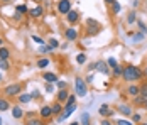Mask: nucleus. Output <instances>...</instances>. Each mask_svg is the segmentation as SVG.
<instances>
[{"mask_svg": "<svg viewBox=\"0 0 147 125\" xmlns=\"http://www.w3.org/2000/svg\"><path fill=\"white\" fill-rule=\"evenodd\" d=\"M122 80L125 83H137V81H142L146 80L144 78V73H142V68L135 66V64H127L123 66V74H122Z\"/></svg>", "mask_w": 147, "mask_h": 125, "instance_id": "f257e3e1", "label": "nucleus"}, {"mask_svg": "<svg viewBox=\"0 0 147 125\" xmlns=\"http://www.w3.org/2000/svg\"><path fill=\"white\" fill-rule=\"evenodd\" d=\"M26 88V83H20V81H12L10 84H5L3 90H2V97L7 98H17Z\"/></svg>", "mask_w": 147, "mask_h": 125, "instance_id": "f03ea898", "label": "nucleus"}, {"mask_svg": "<svg viewBox=\"0 0 147 125\" xmlns=\"http://www.w3.org/2000/svg\"><path fill=\"white\" fill-rule=\"evenodd\" d=\"M102 24L98 22V20H95V19H86L85 20V34L88 36V37H95V36H98L100 32H102Z\"/></svg>", "mask_w": 147, "mask_h": 125, "instance_id": "7ed1b4c3", "label": "nucleus"}, {"mask_svg": "<svg viewBox=\"0 0 147 125\" xmlns=\"http://www.w3.org/2000/svg\"><path fill=\"white\" fill-rule=\"evenodd\" d=\"M73 88H74V93L78 95V98H85L88 95V83H86L85 78H81V76H76V78H74Z\"/></svg>", "mask_w": 147, "mask_h": 125, "instance_id": "20e7f679", "label": "nucleus"}, {"mask_svg": "<svg viewBox=\"0 0 147 125\" xmlns=\"http://www.w3.org/2000/svg\"><path fill=\"white\" fill-rule=\"evenodd\" d=\"M71 9H73V0H58L56 2V12L59 15H63V17L68 14Z\"/></svg>", "mask_w": 147, "mask_h": 125, "instance_id": "39448f33", "label": "nucleus"}, {"mask_svg": "<svg viewBox=\"0 0 147 125\" xmlns=\"http://www.w3.org/2000/svg\"><path fill=\"white\" fill-rule=\"evenodd\" d=\"M64 39L68 42H76L80 39V29L76 26H69L64 29Z\"/></svg>", "mask_w": 147, "mask_h": 125, "instance_id": "423d86ee", "label": "nucleus"}, {"mask_svg": "<svg viewBox=\"0 0 147 125\" xmlns=\"http://www.w3.org/2000/svg\"><path fill=\"white\" fill-rule=\"evenodd\" d=\"M64 19H66V22H68L69 26H78L80 20H81V12H80L78 9H71L68 14L64 15Z\"/></svg>", "mask_w": 147, "mask_h": 125, "instance_id": "0eeeda50", "label": "nucleus"}, {"mask_svg": "<svg viewBox=\"0 0 147 125\" xmlns=\"http://www.w3.org/2000/svg\"><path fill=\"white\" fill-rule=\"evenodd\" d=\"M46 14V9L42 3H36V7H32V9H29V17L30 19H34V20H39V19H42Z\"/></svg>", "mask_w": 147, "mask_h": 125, "instance_id": "6e6552de", "label": "nucleus"}, {"mask_svg": "<svg viewBox=\"0 0 147 125\" xmlns=\"http://www.w3.org/2000/svg\"><path fill=\"white\" fill-rule=\"evenodd\" d=\"M76 108H78V105H71V107H64V110H63V113L61 115H58L56 117V124H64L71 115H73L74 111H76Z\"/></svg>", "mask_w": 147, "mask_h": 125, "instance_id": "1a4fd4ad", "label": "nucleus"}, {"mask_svg": "<svg viewBox=\"0 0 147 125\" xmlns=\"http://www.w3.org/2000/svg\"><path fill=\"white\" fill-rule=\"evenodd\" d=\"M39 117L42 118V120H53L54 118V115H53V107H51V103H44L41 108H39Z\"/></svg>", "mask_w": 147, "mask_h": 125, "instance_id": "9d476101", "label": "nucleus"}, {"mask_svg": "<svg viewBox=\"0 0 147 125\" xmlns=\"http://www.w3.org/2000/svg\"><path fill=\"white\" fill-rule=\"evenodd\" d=\"M98 115H100L102 118H112V117L115 115V108H112L108 103H102L100 108H98Z\"/></svg>", "mask_w": 147, "mask_h": 125, "instance_id": "9b49d317", "label": "nucleus"}, {"mask_svg": "<svg viewBox=\"0 0 147 125\" xmlns=\"http://www.w3.org/2000/svg\"><path fill=\"white\" fill-rule=\"evenodd\" d=\"M115 111H118L122 117H127V118H130L134 113V108L132 105H129V103H118L117 108H115Z\"/></svg>", "mask_w": 147, "mask_h": 125, "instance_id": "f8f14e48", "label": "nucleus"}, {"mask_svg": "<svg viewBox=\"0 0 147 125\" xmlns=\"http://www.w3.org/2000/svg\"><path fill=\"white\" fill-rule=\"evenodd\" d=\"M10 113H12V118H15V120H22L24 115H26V111H24L20 103H14L12 108H10Z\"/></svg>", "mask_w": 147, "mask_h": 125, "instance_id": "ddd939ff", "label": "nucleus"}, {"mask_svg": "<svg viewBox=\"0 0 147 125\" xmlns=\"http://www.w3.org/2000/svg\"><path fill=\"white\" fill-rule=\"evenodd\" d=\"M125 95L129 98H134L137 95H140V84L139 83H129L125 88Z\"/></svg>", "mask_w": 147, "mask_h": 125, "instance_id": "4468645a", "label": "nucleus"}, {"mask_svg": "<svg viewBox=\"0 0 147 125\" xmlns=\"http://www.w3.org/2000/svg\"><path fill=\"white\" fill-rule=\"evenodd\" d=\"M95 71H98L100 74H103V76H112V68L107 64V61H96V70Z\"/></svg>", "mask_w": 147, "mask_h": 125, "instance_id": "2eb2a0df", "label": "nucleus"}, {"mask_svg": "<svg viewBox=\"0 0 147 125\" xmlns=\"http://www.w3.org/2000/svg\"><path fill=\"white\" fill-rule=\"evenodd\" d=\"M41 80H42L44 83H54L56 84V81L59 80V76L54 71H42V73H41Z\"/></svg>", "mask_w": 147, "mask_h": 125, "instance_id": "dca6fc26", "label": "nucleus"}, {"mask_svg": "<svg viewBox=\"0 0 147 125\" xmlns=\"http://www.w3.org/2000/svg\"><path fill=\"white\" fill-rule=\"evenodd\" d=\"M129 37L132 39L134 44H139V42H142V41H146V34L144 32H134V30H129Z\"/></svg>", "mask_w": 147, "mask_h": 125, "instance_id": "f3484780", "label": "nucleus"}, {"mask_svg": "<svg viewBox=\"0 0 147 125\" xmlns=\"http://www.w3.org/2000/svg\"><path fill=\"white\" fill-rule=\"evenodd\" d=\"M47 120H42L39 115L37 117H32V118H24V125H47Z\"/></svg>", "mask_w": 147, "mask_h": 125, "instance_id": "a211bd4d", "label": "nucleus"}, {"mask_svg": "<svg viewBox=\"0 0 147 125\" xmlns=\"http://www.w3.org/2000/svg\"><path fill=\"white\" fill-rule=\"evenodd\" d=\"M49 66H51V59H49V57H44V56H42V57H39V59L36 61V68L41 70V71H44L46 68H49Z\"/></svg>", "mask_w": 147, "mask_h": 125, "instance_id": "6ab92c4d", "label": "nucleus"}, {"mask_svg": "<svg viewBox=\"0 0 147 125\" xmlns=\"http://www.w3.org/2000/svg\"><path fill=\"white\" fill-rule=\"evenodd\" d=\"M15 100H17V103H20V105H29L30 101H32V97H30V93H27V91H22Z\"/></svg>", "mask_w": 147, "mask_h": 125, "instance_id": "aec40b11", "label": "nucleus"}, {"mask_svg": "<svg viewBox=\"0 0 147 125\" xmlns=\"http://www.w3.org/2000/svg\"><path fill=\"white\" fill-rule=\"evenodd\" d=\"M10 108H12V101H10V98L0 97V113H2V111H9Z\"/></svg>", "mask_w": 147, "mask_h": 125, "instance_id": "412c9836", "label": "nucleus"}, {"mask_svg": "<svg viewBox=\"0 0 147 125\" xmlns=\"http://www.w3.org/2000/svg\"><path fill=\"white\" fill-rule=\"evenodd\" d=\"M68 97H69V90L68 88H63V90H58L56 91V100L61 101V103H66Z\"/></svg>", "mask_w": 147, "mask_h": 125, "instance_id": "4be33fe9", "label": "nucleus"}, {"mask_svg": "<svg viewBox=\"0 0 147 125\" xmlns=\"http://www.w3.org/2000/svg\"><path fill=\"white\" fill-rule=\"evenodd\" d=\"M51 107H53V115H54V117L61 115L63 110H64V103H61V101H58V100H54V101L51 103Z\"/></svg>", "mask_w": 147, "mask_h": 125, "instance_id": "5701e85b", "label": "nucleus"}, {"mask_svg": "<svg viewBox=\"0 0 147 125\" xmlns=\"http://www.w3.org/2000/svg\"><path fill=\"white\" fill-rule=\"evenodd\" d=\"M137 20H139L137 10H135V9H132V10L127 14V19H125V22H127V26H134V24H137Z\"/></svg>", "mask_w": 147, "mask_h": 125, "instance_id": "b1692460", "label": "nucleus"}, {"mask_svg": "<svg viewBox=\"0 0 147 125\" xmlns=\"http://www.w3.org/2000/svg\"><path fill=\"white\" fill-rule=\"evenodd\" d=\"M78 120H80V125H93V122H91V115H90L88 111H81Z\"/></svg>", "mask_w": 147, "mask_h": 125, "instance_id": "393cba45", "label": "nucleus"}, {"mask_svg": "<svg viewBox=\"0 0 147 125\" xmlns=\"http://www.w3.org/2000/svg\"><path fill=\"white\" fill-rule=\"evenodd\" d=\"M130 100H132L134 107H146V103H147V98L142 97V95H137V97L130 98Z\"/></svg>", "mask_w": 147, "mask_h": 125, "instance_id": "a878e982", "label": "nucleus"}, {"mask_svg": "<svg viewBox=\"0 0 147 125\" xmlns=\"http://www.w3.org/2000/svg\"><path fill=\"white\" fill-rule=\"evenodd\" d=\"M74 61H76L80 66H83V64H86V61H88V54H86L85 51H81V53H78V54L74 56Z\"/></svg>", "mask_w": 147, "mask_h": 125, "instance_id": "bb28decb", "label": "nucleus"}, {"mask_svg": "<svg viewBox=\"0 0 147 125\" xmlns=\"http://www.w3.org/2000/svg\"><path fill=\"white\" fill-rule=\"evenodd\" d=\"M120 12H122V3L117 0L115 3L110 5V14H112V17H117V15H120Z\"/></svg>", "mask_w": 147, "mask_h": 125, "instance_id": "cd10ccee", "label": "nucleus"}, {"mask_svg": "<svg viewBox=\"0 0 147 125\" xmlns=\"http://www.w3.org/2000/svg\"><path fill=\"white\" fill-rule=\"evenodd\" d=\"M122 74H123V64H117L115 68H112V78L113 80L122 78Z\"/></svg>", "mask_w": 147, "mask_h": 125, "instance_id": "c85d7f7f", "label": "nucleus"}, {"mask_svg": "<svg viewBox=\"0 0 147 125\" xmlns=\"http://www.w3.org/2000/svg\"><path fill=\"white\" fill-rule=\"evenodd\" d=\"M10 57H12V51H10V47L2 46V47H0V59H9V61H10Z\"/></svg>", "mask_w": 147, "mask_h": 125, "instance_id": "c756f323", "label": "nucleus"}, {"mask_svg": "<svg viewBox=\"0 0 147 125\" xmlns=\"http://www.w3.org/2000/svg\"><path fill=\"white\" fill-rule=\"evenodd\" d=\"M46 44H47L53 51H56V49H59V46H61V41H58L56 37H53V36H51L49 39H46Z\"/></svg>", "mask_w": 147, "mask_h": 125, "instance_id": "7c9ffc66", "label": "nucleus"}, {"mask_svg": "<svg viewBox=\"0 0 147 125\" xmlns=\"http://www.w3.org/2000/svg\"><path fill=\"white\" fill-rule=\"evenodd\" d=\"M44 91L47 93V95H56L58 88H56L54 83H44Z\"/></svg>", "mask_w": 147, "mask_h": 125, "instance_id": "2f4dec72", "label": "nucleus"}, {"mask_svg": "<svg viewBox=\"0 0 147 125\" xmlns=\"http://www.w3.org/2000/svg\"><path fill=\"white\" fill-rule=\"evenodd\" d=\"M15 12H19V14H22V15H27L29 14L27 3H19V5H15Z\"/></svg>", "mask_w": 147, "mask_h": 125, "instance_id": "473e14b6", "label": "nucleus"}, {"mask_svg": "<svg viewBox=\"0 0 147 125\" xmlns=\"http://www.w3.org/2000/svg\"><path fill=\"white\" fill-rule=\"evenodd\" d=\"M76 103H78V95L76 93H69V97L66 100L64 107H71V105H76Z\"/></svg>", "mask_w": 147, "mask_h": 125, "instance_id": "72a5a7b5", "label": "nucleus"}, {"mask_svg": "<svg viewBox=\"0 0 147 125\" xmlns=\"http://www.w3.org/2000/svg\"><path fill=\"white\" fill-rule=\"evenodd\" d=\"M30 39H32L34 44H37V46H44V44H46V39L42 37V36H37V34H32V36H30Z\"/></svg>", "mask_w": 147, "mask_h": 125, "instance_id": "f704fd0d", "label": "nucleus"}, {"mask_svg": "<svg viewBox=\"0 0 147 125\" xmlns=\"http://www.w3.org/2000/svg\"><path fill=\"white\" fill-rule=\"evenodd\" d=\"M12 66H10V61L9 59H0V71H10Z\"/></svg>", "mask_w": 147, "mask_h": 125, "instance_id": "c9c22d12", "label": "nucleus"}, {"mask_svg": "<svg viewBox=\"0 0 147 125\" xmlns=\"http://www.w3.org/2000/svg\"><path fill=\"white\" fill-rule=\"evenodd\" d=\"M115 122V125H134L132 120H129L127 117H120V118H117V120H113Z\"/></svg>", "mask_w": 147, "mask_h": 125, "instance_id": "e433bc0d", "label": "nucleus"}, {"mask_svg": "<svg viewBox=\"0 0 147 125\" xmlns=\"http://www.w3.org/2000/svg\"><path fill=\"white\" fill-rule=\"evenodd\" d=\"M130 120L134 122V125H139L142 122V113H139V111H134L132 117H130Z\"/></svg>", "mask_w": 147, "mask_h": 125, "instance_id": "4c0bfd02", "label": "nucleus"}, {"mask_svg": "<svg viewBox=\"0 0 147 125\" xmlns=\"http://www.w3.org/2000/svg\"><path fill=\"white\" fill-rule=\"evenodd\" d=\"M30 97H32V101L41 100V98H42V95H41V90H39V88H34V90L30 91Z\"/></svg>", "mask_w": 147, "mask_h": 125, "instance_id": "58836bf2", "label": "nucleus"}, {"mask_svg": "<svg viewBox=\"0 0 147 125\" xmlns=\"http://www.w3.org/2000/svg\"><path fill=\"white\" fill-rule=\"evenodd\" d=\"M107 64H108L110 68H115V66H117V64H120V63H118L113 56H108V57H107Z\"/></svg>", "mask_w": 147, "mask_h": 125, "instance_id": "ea45409f", "label": "nucleus"}, {"mask_svg": "<svg viewBox=\"0 0 147 125\" xmlns=\"http://www.w3.org/2000/svg\"><path fill=\"white\" fill-rule=\"evenodd\" d=\"M85 81L88 83V86L95 83V71H91V73H88V74L85 76Z\"/></svg>", "mask_w": 147, "mask_h": 125, "instance_id": "a19ab883", "label": "nucleus"}, {"mask_svg": "<svg viewBox=\"0 0 147 125\" xmlns=\"http://www.w3.org/2000/svg\"><path fill=\"white\" fill-rule=\"evenodd\" d=\"M137 27H139L140 32H144V34L147 36V26H146V22H144V20H140V19H139V20H137Z\"/></svg>", "mask_w": 147, "mask_h": 125, "instance_id": "79ce46f5", "label": "nucleus"}, {"mask_svg": "<svg viewBox=\"0 0 147 125\" xmlns=\"http://www.w3.org/2000/svg\"><path fill=\"white\" fill-rule=\"evenodd\" d=\"M47 53H53V49H51L47 44H44V46H39V54H47Z\"/></svg>", "mask_w": 147, "mask_h": 125, "instance_id": "37998d69", "label": "nucleus"}, {"mask_svg": "<svg viewBox=\"0 0 147 125\" xmlns=\"http://www.w3.org/2000/svg\"><path fill=\"white\" fill-rule=\"evenodd\" d=\"M140 95L147 98V78H146V81L140 83Z\"/></svg>", "mask_w": 147, "mask_h": 125, "instance_id": "c03bdc74", "label": "nucleus"}, {"mask_svg": "<svg viewBox=\"0 0 147 125\" xmlns=\"http://www.w3.org/2000/svg\"><path fill=\"white\" fill-rule=\"evenodd\" d=\"M69 84H68V81H64V80H58L56 81V88L58 90H63V88H68Z\"/></svg>", "mask_w": 147, "mask_h": 125, "instance_id": "a18cd8bd", "label": "nucleus"}, {"mask_svg": "<svg viewBox=\"0 0 147 125\" xmlns=\"http://www.w3.org/2000/svg\"><path fill=\"white\" fill-rule=\"evenodd\" d=\"M24 17H26V15H22V14H19V12H15V14L12 15V20H14V22H20Z\"/></svg>", "mask_w": 147, "mask_h": 125, "instance_id": "49530a36", "label": "nucleus"}, {"mask_svg": "<svg viewBox=\"0 0 147 125\" xmlns=\"http://www.w3.org/2000/svg\"><path fill=\"white\" fill-rule=\"evenodd\" d=\"M100 125H115V122L112 118H102L100 120Z\"/></svg>", "mask_w": 147, "mask_h": 125, "instance_id": "de8ad7c7", "label": "nucleus"}, {"mask_svg": "<svg viewBox=\"0 0 147 125\" xmlns=\"http://www.w3.org/2000/svg\"><path fill=\"white\" fill-rule=\"evenodd\" d=\"M95 70H96V61H91V63L88 64V68H86V71L91 73V71H95Z\"/></svg>", "mask_w": 147, "mask_h": 125, "instance_id": "09e8293b", "label": "nucleus"}, {"mask_svg": "<svg viewBox=\"0 0 147 125\" xmlns=\"http://www.w3.org/2000/svg\"><path fill=\"white\" fill-rule=\"evenodd\" d=\"M59 49H63V51H66V49H68V41H66V42H61V46H59Z\"/></svg>", "mask_w": 147, "mask_h": 125, "instance_id": "8fccbe9b", "label": "nucleus"}, {"mask_svg": "<svg viewBox=\"0 0 147 125\" xmlns=\"http://www.w3.org/2000/svg\"><path fill=\"white\" fill-rule=\"evenodd\" d=\"M137 7H139V0H132V9L137 10Z\"/></svg>", "mask_w": 147, "mask_h": 125, "instance_id": "3c124183", "label": "nucleus"}, {"mask_svg": "<svg viewBox=\"0 0 147 125\" xmlns=\"http://www.w3.org/2000/svg\"><path fill=\"white\" fill-rule=\"evenodd\" d=\"M142 73H144V78H147V63L142 66Z\"/></svg>", "mask_w": 147, "mask_h": 125, "instance_id": "603ef678", "label": "nucleus"}, {"mask_svg": "<svg viewBox=\"0 0 147 125\" xmlns=\"http://www.w3.org/2000/svg\"><path fill=\"white\" fill-rule=\"evenodd\" d=\"M103 2H105V3H107V5H108V7H110V5H112V3H115V2H117V0H103Z\"/></svg>", "mask_w": 147, "mask_h": 125, "instance_id": "864d4df0", "label": "nucleus"}, {"mask_svg": "<svg viewBox=\"0 0 147 125\" xmlns=\"http://www.w3.org/2000/svg\"><path fill=\"white\" fill-rule=\"evenodd\" d=\"M2 46H5V39H3V37L0 36V47H2Z\"/></svg>", "mask_w": 147, "mask_h": 125, "instance_id": "5fc2aeb1", "label": "nucleus"}, {"mask_svg": "<svg viewBox=\"0 0 147 125\" xmlns=\"http://www.w3.org/2000/svg\"><path fill=\"white\" fill-rule=\"evenodd\" d=\"M32 2H36V3H44V0H32Z\"/></svg>", "mask_w": 147, "mask_h": 125, "instance_id": "6e6d98bb", "label": "nucleus"}, {"mask_svg": "<svg viewBox=\"0 0 147 125\" xmlns=\"http://www.w3.org/2000/svg\"><path fill=\"white\" fill-rule=\"evenodd\" d=\"M0 2H2V3H10L12 0H0Z\"/></svg>", "mask_w": 147, "mask_h": 125, "instance_id": "4d7b16f0", "label": "nucleus"}, {"mask_svg": "<svg viewBox=\"0 0 147 125\" xmlns=\"http://www.w3.org/2000/svg\"><path fill=\"white\" fill-rule=\"evenodd\" d=\"M69 125H80V120H76V122H71Z\"/></svg>", "mask_w": 147, "mask_h": 125, "instance_id": "13d9d810", "label": "nucleus"}, {"mask_svg": "<svg viewBox=\"0 0 147 125\" xmlns=\"http://www.w3.org/2000/svg\"><path fill=\"white\" fill-rule=\"evenodd\" d=\"M3 81V74H2V71H0V83Z\"/></svg>", "mask_w": 147, "mask_h": 125, "instance_id": "bf43d9fd", "label": "nucleus"}, {"mask_svg": "<svg viewBox=\"0 0 147 125\" xmlns=\"http://www.w3.org/2000/svg\"><path fill=\"white\" fill-rule=\"evenodd\" d=\"M0 125H3V118H2V115H0Z\"/></svg>", "mask_w": 147, "mask_h": 125, "instance_id": "052dcab7", "label": "nucleus"}, {"mask_svg": "<svg viewBox=\"0 0 147 125\" xmlns=\"http://www.w3.org/2000/svg\"><path fill=\"white\" fill-rule=\"evenodd\" d=\"M139 125H147V122H140V124H139Z\"/></svg>", "mask_w": 147, "mask_h": 125, "instance_id": "680f3d73", "label": "nucleus"}, {"mask_svg": "<svg viewBox=\"0 0 147 125\" xmlns=\"http://www.w3.org/2000/svg\"><path fill=\"white\" fill-rule=\"evenodd\" d=\"M144 108H146V110H147V103H146V107H144Z\"/></svg>", "mask_w": 147, "mask_h": 125, "instance_id": "e2e57ef3", "label": "nucleus"}, {"mask_svg": "<svg viewBox=\"0 0 147 125\" xmlns=\"http://www.w3.org/2000/svg\"><path fill=\"white\" fill-rule=\"evenodd\" d=\"M146 5H147V0H146Z\"/></svg>", "mask_w": 147, "mask_h": 125, "instance_id": "0e129e2a", "label": "nucleus"}, {"mask_svg": "<svg viewBox=\"0 0 147 125\" xmlns=\"http://www.w3.org/2000/svg\"><path fill=\"white\" fill-rule=\"evenodd\" d=\"M146 122H147V120H146Z\"/></svg>", "mask_w": 147, "mask_h": 125, "instance_id": "69168bd1", "label": "nucleus"}]
</instances>
